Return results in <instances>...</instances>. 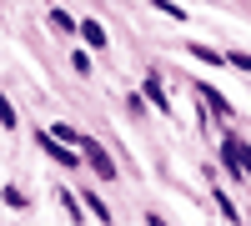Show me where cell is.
<instances>
[{"label":"cell","mask_w":251,"mask_h":226,"mask_svg":"<svg viewBox=\"0 0 251 226\" xmlns=\"http://www.w3.org/2000/svg\"><path fill=\"white\" fill-rule=\"evenodd\" d=\"M0 196H5V206H15V211H25V191H20V186H5Z\"/></svg>","instance_id":"13"},{"label":"cell","mask_w":251,"mask_h":226,"mask_svg":"<svg viewBox=\"0 0 251 226\" xmlns=\"http://www.w3.org/2000/svg\"><path fill=\"white\" fill-rule=\"evenodd\" d=\"M196 96H201V100H206V106H211L216 116H231V100H226L216 86H196Z\"/></svg>","instance_id":"5"},{"label":"cell","mask_w":251,"mask_h":226,"mask_svg":"<svg viewBox=\"0 0 251 226\" xmlns=\"http://www.w3.org/2000/svg\"><path fill=\"white\" fill-rule=\"evenodd\" d=\"M0 126L15 131V106H10V96H5V91H0Z\"/></svg>","instance_id":"10"},{"label":"cell","mask_w":251,"mask_h":226,"mask_svg":"<svg viewBox=\"0 0 251 226\" xmlns=\"http://www.w3.org/2000/svg\"><path fill=\"white\" fill-rule=\"evenodd\" d=\"M191 55H196V60H206V66H226V55H221L216 46H191Z\"/></svg>","instance_id":"7"},{"label":"cell","mask_w":251,"mask_h":226,"mask_svg":"<svg viewBox=\"0 0 251 226\" xmlns=\"http://www.w3.org/2000/svg\"><path fill=\"white\" fill-rule=\"evenodd\" d=\"M75 35L86 40V46H96V50L106 46V25H100V20H80V25H75Z\"/></svg>","instance_id":"4"},{"label":"cell","mask_w":251,"mask_h":226,"mask_svg":"<svg viewBox=\"0 0 251 226\" xmlns=\"http://www.w3.org/2000/svg\"><path fill=\"white\" fill-rule=\"evenodd\" d=\"M71 66H75V75H91V60H86V50H75V55H71Z\"/></svg>","instance_id":"16"},{"label":"cell","mask_w":251,"mask_h":226,"mask_svg":"<svg viewBox=\"0 0 251 226\" xmlns=\"http://www.w3.org/2000/svg\"><path fill=\"white\" fill-rule=\"evenodd\" d=\"M50 30H60V35H71V30H75V20H71L66 10H60V5H55V10H50Z\"/></svg>","instance_id":"8"},{"label":"cell","mask_w":251,"mask_h":226,"mask_svg":"<svg viewBox=\"0 0 251 226\" xmlns=\"http://www.w3.org/2000/svg\"><path fill=\"white\" fill-rule=\"evenodd\" d=\"M216 206H221V216L231 221V226H241V211L231 206V196H226V191H216Z\"/></svg>","instance_id":"9"},{"label":"cell","mask_w":251,"mask_h":226,"mask_svg":"<svg viewBox=\"0 0 251 226\" xmlns=\"http://www.w3.org/2000/svg\"><path fill=\"white\" fill-rule=\"evenodd\" d=\"M35 146L46 151L55 166H66V171H75V166H80V151H75V146H66V141H55L50 131H40V136H35Z\"/></svg>","instance_id":"2"},{"label":"cell","mask_w":251,"mask_h":226,"mask_svg":"<svg viewBox=\"0 0 251 226\" xmlns=\"http://www.w3.org/2000/svg\"><path fill=\"white\" fill-rule=\"evenodd\" d=\"M50 136H55V141H66V146H80V131H75V126H66V121H55Z\"/></svg>","instance_id":"6"},{"label":"cell","mask_w":251,"mask_h":226,"mask_svg":"<svg viewBox=\"0 0 251 226\" xmlns=\"http://www.w3.org/2000/svg\"><path fill=\"white\" fill-rule=\"evenodd\" d=\"M86 206L96 211V221H111V206H106V201H100L96 191H86Z\"/></svg>","instance_id":"11"},{"label":"cell","mask_w":251,"mask_h":226,"mask_svg":"<svg viewBox=\"0 0 251 226\" xmlns=\"http://www.w3.org/2000/svg\"><path fill=\"white\" fill-rule=\"evenodd\" d=\"M151 5H156L161 15H171V20H186V5H176V0H151Z\"/></svg>","instance_id":"12"},{"label":"cell","mask_w":251,"mask_h":226,"mask_svg":"<svg viewBox=\"0 0 251 226\" xmlns=\"http://www.w3.org/2000/svg\"><path fill=\"white\" fill-rule=\"evenodd\" d=\"M226 66H236V71H251V55H246V50H226Z\"/></svg>","instance_id":"14"},{"label":"cell","mask_w":251,"mask_h":226,"mask_svg":"<svg viewBox=\"0 0 251 226\" xmlns=\"http://www.w3.org/2000/svg\"><path fill=\"white\" fill-rule=\"evenodd\" d=\"M146 226H166V216H161V211H151V216H146Z\"/></svg>","instance_id":"17"},{"label":"cell","mask_w":251,"mask_h":226,"mask_svg":"<svg viewBox=\"0 0 251 226\" xmlns=\"http://www.w3.org/2000/svg\"><path fill=\"white\" fill-rule=\"evenodd\" d=\"M60 206H66V216L80 226V206H75V196H71V191H60Z\"/></svg>","instance_id":"15"},{"label":"cell","mask_w":251,"mask_h":226,"mask_svg":"<svg viewBox=\"0 0 251 226\" xmlns=\"http://www.w3.org/2000/svg\"><path fill=\"white\" fill-rule=\"evenodd\" d=\"M75 151H80V161H86V166H91V171H96L100 181H116V161H111V151L100 146V141L80 136V146H75Z\"/></svg>","instance_id":"1"},{"label":"cell","mask_w":251,"mask_h":226,"mask_svg":"<svg viewBox=\"0 0 251 226\" xmlns=\"http://www.w3.org/2000/svg\"><path fill=\"white\" fill-rule=\"evenodd\" d=\"M141 100H151V106H156L161 116H171V96H166V86H161V75H156V71L146 75V86H141Z\"/></svg>","instance_id":"3"}]
</instances>
